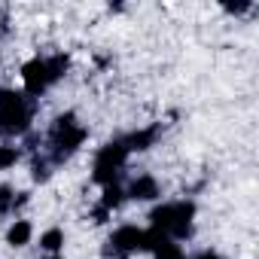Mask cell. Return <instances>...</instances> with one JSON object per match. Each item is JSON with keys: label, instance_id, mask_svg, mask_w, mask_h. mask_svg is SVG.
Here are the masks:
<instances>
[{"label": "cell", "instance_id": "6da1fadb", "mask_svg": "<svg viewBox=\"0 0 259 259\" xmlns=\"http://www.w3.org/2000/svg\"><path fill=\"white\" fill-rule=\"evenodd\" d=\"M192 220H195V204L192 201H171V204H159L150 213L153 229L165 232L171 241H183L192 235Z\"/></svg>", "mask_w": 259, "mask_h": 259}, {"label": "cell", "instance_id": "ac0fdd59", "mask_svg": "<svg viewBox=\"0 0 259 259\" xmlns=\"http://www.w3.org/2000/svg\"><path fill=\"white\" fill-rule=\"evenodd\" d=\"M49 259H64V256H58V253H55V256H49Z\"/></svg>", "mask_w": 259, "mask_h": 259}, {"label": "cell", "instance_id": "30bf717a", "mask_svg": "<svg viewBox=\"0 0 259 259\" xmlns=\"http://www.w3.org/2000/svg\"><path fill=\"white\" fill-rule=\"evenodd\" d=\"M67 67H70V58L67 55H52V58H46V73H49V85L52 82H58L64 73H67Z\"/></svg>", "mask_w": 259, "mask_h": 259}, {"label": "cell", "instance_id": "7a4b0ae2", "mask_svg": "<svg viewBox=\"0 0 259 259\" xmlns=\"http://www.w3.org/2000/svg\"><path fill=\"white\" fill-rule=\"evenodd\" d=\"M34 101L25 92L0 89V132L4 135H25L31 128Z\"/></svg>", "mask_w": 259, "mask_h": 259}, {"label": "cell", "instance_id": "9c48e42d", "mask_svg": "<svg viewBox=\"0 0 259 259\" xmlns=\"http://www.w3.org/2000/svg\"><path fill=\"white\" fill-rule=\"evenodd\" d=\"M153 141H156V128H144V132H135L132 138L125 141V150L128 153H144V150H150L153 147Z\"/></svg>", "mask_w": 259, "mask_h": 259}, {"label": "cell", "instance_id": "8fae6325", "mask_svg": "<svg viewBox=\"0 0 259 259\" xmlns=\"http://www.w3.org/2000/svg\"><path fill=\"white\" fill-rule=\"evenodd\" d=\"M40 247L55 256V253L64 247V232H61V229H46V232L40 235Z\"/></svg>", "mask_w": 259, "mask_h": 259}, {"label": "cell", "instance_id": "52a82bcc", "mask_svg": "<svg viewBox=\"0 0 259 259\" xmlns=\"http://www.w3.org/2000/svg\"><path fill=\"white\" fill-rule=\"evenodd\" d=\"M125 195L135 198V201H153V198H159V180L150 177V174H141V177L132 180V186H128Z\"/></svg>", "mask_w": 259, "mask_h": 259}, {"label": "cell", "instance_id": "9a60e30c", "mask_svg": "<svg viewBox=\"0 0 259 259\" xmlns=\"http://www.w3.org/2000/svg\"><path fill=\"white\" fill-rule=\"evenodd\" d=\"M156 259H186V256L180 253V247H177V244H171V247H165L162 253H156Z\"/></svg>", "mask_w": 259, "mask_h": 259}, {"label": "cell", "instance_id": "7c38bea8", "mask_svg": "<svg viewBox=\"0 0 259 259\" xmlns=\"http://www.w3.org/2000/svg\"><path fill=\"white\" fill-rule=\"evenodd\" d=\"M122 198H125V192H122L116 183H110V186H104V195H101V207H104V210H116V207L122 204Z\"/></svg>", "mask_w": 259, "mask_h": 259}, {"label": "cell", "instance_id": "e0dca14e", "mask_svg": "<svg viewBox=\"0 0 259 259\" xmlns=\"http://www.w3.org/2000/svg\"><path fill=\"white\" fill-rule=\"evenodd\" d=\"M195 259H220L217 253H201V256H195Z\"/></svg>", "mask_w": 259, "mask_h": 259}, {"label": "cell", "instance_id": "5bb4252c", "mask_svg": "<svg viewBox=\"0 0 259 259\" xmlns=\"http://www.w3.org/2000/svg\"><path fill=\"white\" fill-rule=\"evenodd\" d=\"M13 201H16V192H13V186H0V213H10L13 210Z\"/></svg>", "mask_w": 259, "mask_h": 259}, {"label": "cell", "instance_id": "ba28073f", "mask_svg": "<svg viewBox=\"0 0 259 259\" xmlns=\"http://www.w3.org/2000/svg\"><path fill=\"white\" fill-rule=\"evenodd\" d=\"M31 235H34V226L28 220H16L7 229V244L10 247H25V244H31Z\"/></svg>", "mask_w": 259, "mask_h": 259}, {"label": "cell", "instance_id": "5b68a950", "mask_svg": "<svg viewBox=\"0 0 259 259\" xmlns=\"http://www.w3.org/2000/svg\"><path fill=\"white\" fill-rule=\"evenodd\" d=\"M141 244H144V229H138V226H119L110 235V241L104 247V256L107 259H125L128 253L141 250Z\"/></svg>", "mask_w": 259, "mask_h": 259}, {"label": "cell", "instance_id": "4fadbf2b", "mask_svg": "<svg viewBox=\"0 0 259 259\" xmlns=\"http://www.w3.org/2000/svg\"><path fill=\"white\" fill-rule=\"evenodd\" d=\"M19 147H10V144H4L0 147V171H7V168H13L16 162H19Z\"/></svg>", "mask_w": 259, "mask_h": 259}, {"label": "cell", "instance_id": "2e32d148", "mask_svg": "<svg viewBox=\"0 0 259 259\" xmlns=\"http://www.w3.org/2000/svg\"><path fill=\"white\" fill-rule=\"evenodd\" d=\"M34 180H49V162H34Z\"/></svg>", "mask_w": 259, "mask_h": 259}, {"label": "cell", "instance_id": "8992f818", "mask_svg": "<svg viewBox=\"0 0 259 259\" xmlns=\"http://www.w3.org/2000/svg\"><path fill=\"white\" fill-rule=\"evenodd\" d=\"M22 82H25V95L34 101L49 89V73H46V58H31L22 64Z\"/></svg>", "mask_w": 259, "mask_h": 259}, {"label": "cell", "instance_id": "3957f363", "mask_svg": "<svg viewBox=\"0 0 259 259\" xmlns=\"http://www.w3.org/2000/svg\"><path fill=\"white\" fill-rule=\"evenodd\" d=\"M49 138H52V144H55V162H61V159H67L70 153H76V150L82 147L85 128L76 122L73 113H61V116L55 119V125H52Z\"/></svg>", "mask_w": 259, "mask_h": 259}, {"label": "cell", "instance_id": "277c9868", "mask_svg": "<svg viewBox=\"0 0 259 259\" xmlns=\"http://www.w3.org/2000/svg\"><path fill=\"white\" fill-rule=\"evenodd\" d=\"M125 159H128L125 141H113V144L101 147V150H98V156H95L92 180H95V183H101V186H110V183H116V177H119V171H122Z\"/></svg>", "mask_w": 259, "mask_h": 259}]
</instances>
